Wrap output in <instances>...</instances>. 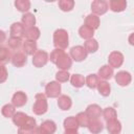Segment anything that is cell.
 <instances>
[{
    "label": "cell",
    "instance_id": "6",
    "mask_svg": "<svg viewBox=\"0 0 134 134\" xmlns=\"http://www.w3.org/2000/svg\"><path fill=\"white\" fill-rule=\"evenodd\" d=\"M87 54L88 52L86 51L85 47L84 46H81V45H77V46H74L70 49V57L75 61V62H81V61H84L86 58H87Z\"/></svg>",
    "mask_w": 134,
    "mask_h": 134
},
{
    "label": "cell",
    "instance_id": "38",
    "mask_svg": "<svg viewBox=\"0 0 134 134\" xmlns=\"http://www.w3.org/2000/svg\"><path fill=\"white\" fill-rule=\"evenodd\" d=\"M69 75L70 74L68 73V71H66V70H60V71H58L55 73V80L59 83H65V82H67L69 80Z\"/></svg>",
    "mask_w": 134,
    "mask_h": 134
},
{
    "label": "cell",
    "instance_id": "31",
    "mask_svg": "<svg viewBox=\"0 0 134 134\" xmlns=\"http://www.w3.org/2000/svg\"><path fill=\"white\" fill-rule=\"evenodd\" d=\"M15 108H16V107H15L13 104H6V105H4V106L2 107L1 113H2V115H3L4 117H6V118H9V117L13 118V116H14L15 113H16Z\"/></svg>",
    "mask_w": 134,
    "mask_h": 134
},
{
    "label": "cell",
    "instance_id": "26",
    "mask_svg": "<svg viewBox=\"0 0 134 134\" xmlns=\"http://www.w3.org/2000/svg\"><path fill=\"white\" fill-rule=\"evenodd\" d=\"M79 124L76 120V117L74 116H69L64 120V128L65 130H77Z\"/></svg>",
    "mask_w": 134,
    "mask_h": 134
},
{
    "label": "cell",
    "instance_id": "39",
    "mask_svg": "<svg viewBox=\"0 0 134 134\" xmlns=\"http://www.w3.org/2000/svg\"><path fill=\"white\" fill-rule=\"evenodd\" d=\"M64 52H65V51H64L63 49L55 48V49H54V50H52V51H51V53H50V57H49L50 61H51L52 63L57 64V62L59 61V59L61 58V55H62Z\"/></svg>",
    "mask_w": 134,
    "mask_h": 134
},
{
    "label": "cell",
    "instance_id": "29",
    "mask_svg": "<svg viewBox=\"0 0 134 134\" xmlns=\"http://www.w3.org/2000/svg\"><path fill=\"white\" fill-rule=\"evenodd\" d=\"M84 47L88 53H93L98 49V43L95 39H90V40H87L85 42Z\"/></svg>",
    "mask_w": 134,
    "mask_h": 134
},
{
    "label": "cell",
    "instance_id": "34",
    "mask_svg": "<svg viewBox=\"0 0 134 134\" xmlns=\"http://www.w3.org/2000/svg\"><path fill=\"white\" fill-rule=\"evenodd\" d=\"M75 117H76V120H77V124L80 127H87L88 128L89 122H90V118L88 117L86 112H80Z\"/></svg>",
    "mask_w": 134,
    "mask_h": 134
},
{
    "label": "cell",
    "instance_id": "10",
    "mask_svg": "<svg viewBox=\"0 0 134 134\" xmlns=\"http://www.w3.org/2000/svg\"><path fill=\"white\" fill-rule=\"evenodd\" d=\"M132 76L128 71H119L115 75V81L119 86H128L131 83Z\"/></svg>",
    "mask_w": 134,
    "mask_h": 134
},
{
    "label": "cell",
    "instance_id": "28",
    "mask_svg": "<svg viewBox=\"0 0 134 134\" xmlns=\"http://www.w3.org/2000/svg\"><path fill=\"white\" fill-rule=\"evenodd\" d=\"M97 90H98L100 95L108 96L110 94V91H111L110 84L108 82H106V81H99V83L97 85Z\"/></svg>",
    "mask_w": 134,
    "mask_h": 134
},
{
    "label": "cell",
    "instance_id": "8",
    "mask_svg": "<svg viewBox=\"0 0 134 134\" xmlns=\"http://www.w3.org/2000/svg\"><path fill=\"white\" fill-rule=\"evenodd\" d=\"M61 70H68L69 68H71V66H72V60H71V58H70V55L69 54H67L66 52H64L62 55H61V58L59 59V61L57 62V64H55Z\"/></svg>",
    "mask_w": 134,
    "mask_h": 134
},
{
    "label": "cell",
    "instance_id": "22",
    "mask_svg": "<svg viewBox=\"0 0 134 134\" xmlns=\"http://www.w3.org/2000/svg\"><path fill=\"white\" fill-rule=\"evenodd\" d=\"M24 36L26 38V40H31V41H36L40 38V29L36 26L30 27V28H26Z\"/></svg>",
    "mask_w": 134,
    "mask_h": 134
},
{
    "label": "cell",
    "instance_id": "36",
    "mask_svg": "<svg viewBox=\"0 0 134 134\" xmlns=\"http://www.w3.org/2000/svg\"><path fill=\"white\" fill-rule=\"evenodd\" d=\"M74 6L73 0H61L59 1V7L63 12H70Z\"/></svg>",
    "mask_w": 134,
    "mask_h": 134
},
{
    "label": "cell",
    "instance_id": "1",
    "mask_svg": "<svg viewBox=\"0 0 134 134\" xmlns=\"http://www.w3.org/2000/svg\"><path fill=\"white\" fill-rule=\"evenodd\" d=\"M48 109L47 100H46V94L43 93H38L36 94V102L32 106V111L37 115H42L46 113Z\"/></svg>",
    "mask_w": 134,
    "mask_h": 134
},
{
    "label": "cell",
    "instance_id": "40",
    "mask_svg": "<svg viewBox=\"0 0 134 134\" xmlns=\"http://www.w3.org/2000/svg\"><path fill=\"white\" fill-rule=\"evenodd\" d=\"M6 77H7V70H6L5 66L2 65L1 66V79H0V82L1 83H4L5 80H6Z\"/></svg>",
    "mask_w": 134,
    "mask_h": 134
},
{
    "label": "cell",
    "instance_id": "37",
    "mask_svg": "<svg viewBox=\"0 0 134 134\" xmlns=\"http://www.w3.org/2000/svg\"><path fill=\"white\" fill-rule=\"evenodd\" d=\"M22 45V41L21 39L19 38H14V37H10L8 40H7V46L8 48L13 49V50H17L21 47Z\"/></svg>",
    "mask_w": 134,
    "mask_h": 134
},
{
    "label": "cell",
    "instance_id": "2",
    "mask_svg": "<svg viewBox=\"0 0 134 134\" xmlns=\"http://www.w3.org/2000/svg\"><path fill=\"white\" fill-rule=\"evenodd\" d=\"M53 44L57 48L65 49L68 46V34L65 29H57L53 34Z\"/></svg>",
    "mask_w": 134,
    "mask_h": 134
},
{
    "label": "cell",
    "instance_id": "44",
    "mask_svg": "<svg viewBox=\"0 0 134 134\" xmlns=\"http://www.w3.org/2000/svg\"><path fill=\"white\" fill-rule=\"evenodd\" d=\"M64 134H79L77 130H65Z\"/></svg>",
    "mask_w": 134,
    "mask_h": 134
},
{
    "label": "cell",
    "instance_id": "33",
    "mask_svg": "<svg viewBox=\"0 0 134 134\" xmlns=\"http://www.w3.org/2000/svg\"><path fill=\"white\" fill-rule=\"evenodd\" d=\"M103 116L104 118L106 119V121H110V120H113V119H116V111L115 109H113L112 107H108V108H105L104 111H103Z\"/></svg>",
    "mask_w": 134,
    "mask_h": 134
},
{
    "label": "cell",
    "instance_id": "13",
    "mask_svg": "<svg viewBox=\"0 0 134 134\" xmlns=\"http://www.w3.org/2000/svg\"><path fill=\"white\" fill-rule=\"evenodd\" d=\"M26 53H24L23 51H17L12 59V63L14 66L16 67H23L26 62H27V58H26Z\"/></svg>",
    "mask_w": 134,
    "mask_h": 134
},
{
    "label": "cell",
    "instance_id": "43",
    "mask_svg": "<svg viewBox=\"0 0 134 134\" xmlns=\"http://www.w3.org/2000/svg\"><path fill=\"white\" fill-rule=\"evenodd\" d=\"M128 41H129V43H130L131 45H133V46H134V32H133V34H131V35L129 36Z\"/></svg>",
    "mask_w": 134,
    "mask_h": 134
},
{
    "label": "cell",
    "instance_id": "23",
    "mask_svg": "<svg viewBox=\"0 0 134 134\" xmlns=\"http://www.w3.org/2000/svg\"><path fill=\"white\" fill-rule=\"evenodd\" d=\"M27 118H28V115H26L25 113H23V112H16L15 115L13 116V122L16 126H18L19 128H21L26 122Z\"/></svg>",
    "mask_w": 134,
    "mask_h": 134
},
{
    "label": "cell",
    "instance_id": "14",
    "mask_svg": "<svg viewBox=\"0 0 134 134\" xmlns=\"http://www.w3.org/2000/svg\"><path fill=\"white\" fill-rule=\"evenodd\" d=\"M109 7L112 12L119 13L126 9L127 7V2L125 0H111L109 2Z\"/></svg>",
    "mask_w": 134,
    "mask_h": 134
},
{
    "label": "cell",
    "instance_id": "41",
    "mask_svg": "<svg viewBox=\"0 0 134 134\" xmlns=\"http://www.w3.org/2000/svg\"><path fill=\"white\" fill-rule=\"evenodd\" d=\"M18 134H34V130H26L23 128H19Z\"/></svg>",
    "mask_w": 134,
    "mask_h": 134
},
{
    "label": "cell",
    "instance_id": "25",
    "mask_svg": "<svg viewBox=\"0 0 134 134\" xmlns=\"http://www.w3.org/2000/svg\"><path fill=\"white\" fill-rule=\"evenodd\" d=\"M103 128H104L103 127V124L98 119H92V120H90L89 126H88V129H89V131L92 134H98L99 132H102Z\"/></svg>",
    "mask_w": 134,
    "mask_h": 134
},
{
    "label": "cell",
    "instance_id": "18",
    "mask_svg": "<svg viewBox=\"0 0 134 134\" xmlns=\"http://www.w3.org/2000/svg\"><path fill=\"white\" fill-rule=\"evenodd\" d=\"M58 106L61 110H69L72 106V100L69 96L67 95H60L58 98Z\"/></svg>",
    "mask_w": 134,
    "mask_h": 134
},
{
    "label": "cell",
    "instance_id": "9",
    "mask_svg": "<svg viewBox=\"0 0 134 134\" xmlns=\"http://www.w3.org/2000/svg\"><path fill=\"white\" fill-rule=\"evenodd\" d=\"M86 114L88 115V117L90 118V120L92 119H98V117L100 116V114H103V111L100 109V107L96 104H92L89 105L86 109Z\"/></svg>",
    "mask_w": 134,
    "mask_h": 134
},
{
    "label": "cell",
    "instance_id": "11",
    "mask_svg": "<svg viewBox=\"0 0 134 134\" xmlns=\"http://www.w3.org/2000/svg\"><path fill=\"white\" fill-rule=\"evenodd\" d=\"M9 32H10V37L21 39V38L24 36V32H25V27L23 26V24H22V23L15 22V23H13V24H12Z\"/></svg>",
    "mask_w": 134,
    "mask_h": 134
},
{
    "label": "cell",
    "instance_id": "7",
    "mask_svg": "<svg viewBox=\"0 0 134 134\" xmlns=\"http://www.w3.org/2000/svg\"><path fill=\"white\" fill-rule=\"evenodd\" d=\"M108 62H109V66L110 67H112V68H118L124 63V55L119 51H113V52L110 53L109 59H108Z\"/></svg>",
    "mask_w": 134,
    "mask_h": 134
},
{
    "label": "cell",
    "instance_id": "42",
    "mask_svg": "<svg viewBox=\"0 0 134 134\" xmlns=\"http://www.w3.org/2000/svg\"><path fill=\"white\" fill-rule=\"evenodd\" d=\"M34 134H47V133L44 132L41 127H39V128H36V129L34 130Z\"/></svg>",
    "mask_w": 134,
    "mask_h": 134
},
{
    "label": "cell",
    "instance_id": "35",
    "mask_svg": "<svg viewBox=\"0 0 134 134\" xmlns=\"http://www.w3.org/2000/svg\"><path fill=\"white\" fill-rule=\"evenodd\" d=\"M15 6L19 12L25 13L30 8V2L28 0H17L15 2Z\"/></svg>",
    "mask_w": 134,
    "mask_h": 134
},
{
    "label": "cell",
    "instance_id": "27",
    "mask_svg": "<svg viewBox=\"0 0 134 134\" xmlns=\"http://www.w3.org/2000/svg\"><path fill=\"white\" fill-rule=\"evenodd\" d=\"M70 82H71V85L73 87L81 88L84 86V84H86V79L81 74H73L70 77Z\"/></svg>",
    "mask_w": 134,
    "mask_h": 134
},
{
    "label": "cell",
    "instance_id": "4",
    "mask_svg": "<svg viewBox=\"0 0 134 134\" xmlns=\"http://www.w3.org/2000/svg\"><path fill=\"white\" fill-rule=\"evenodd\" d=\"M48 53L46 51H43V50H38L34 57H32V64L35 67H43L46 65V63L48 62Z\"/></svg>",
    "mask_w": 134,
    "mask_h": 134
},
{
    "label": "cell",
    "instance_id": "20",
    "mask_svg": "<svg viewBox=\"0 0 134 134\" xmlns=\"http://www.w3.org/2000/svg\"><path fill=\"white\" fill-rule=\"evenodd\" d=\"M107 130L110 134H118L121 131V124L117 119L107 121Z\"/></svg>",
    "mask_w": 134,
    "mask_h": 134
},
{
    "label": "cell",
    "instance_id": "24",
    "mask_svg": "<svg viewBox=\"0 0 134 134\" xmlns=\"http://www.w3.org/2000/svg\"><path fill=\"white\" fill-rule=\"evenodd\" d=\"M79 34L81 36V38L85 39V40H90L93 39V35H94V30L86 25H83L80 27L79 29Z\"/></svg>",
    "mask_w": 134,
    "mask_h": 134
},
{
    "label": "cell",
    "instance_id": "32",
    "mask_svg": "<svg viewBox=\"0 0 134 134\" xmlns=\"http://www.w3.org/2000/svg\"><path fill=\"white\" fill-rule=\"evenodd\" d=\"M99 83V77L98 75L96 74H89L87 77H86V85L91 88V89H94V88H97V85Z\"/></svg>",
    "mask_w": 134,
    "mask_h": 134
},
{
    "label": "cell",
    "instance_id": "15",
    "mask_svg": "<svg viewBox=\"0 0 134 134\" xmlns=\"http://www.w3.org/2000/svg\"><path fill=\"white\" fill-rule=\"evenodd\" d=\"M37 51H38V49H37V43H36V41L26 40L23 43V52L26 53L27 55H34Z\"/></svg>",
    "mask_w": 134,
    "mask_h": 134
},
{
    "label": "cell",
    "instance_id": "5",
    "mask_svg": "<svg viewBox=\"0 0 134 134\" xmlns=\"http://www.w3.org/2000/svg\"><path fill=\"white\" fill-rule=\"evenodd\" d=\"M61 93V84L59 82H50L45 87V94L47 97L54 98Z\"/></svg>",
    "mask_w": 134,
    "mask_h": 134
},
{
    "label": "cell",
    "instance_id": "16",
    "mask_svg": "<svg viewBox=\"0 0 134 134\" xmlns=\"http://www.w3.org/2000/svg\"><path fill=\"white\" fill-rule=\"evenodd\" d=\"M85 25L90 27V28H92L93 30L97 29L98 26H99V18L94 14H90L85 19Z\"/></svg>",
    "mask_w": 134,
    "mask_h": 134
},
{
    "label": "cell",
    "instance_id": "17",
    "mask_svg": "<svg viewBox=\"0 0 134 134\" xmlns=\"http://www.w3.org/2000/svg\"><path fill=\"white\" fill-rule=\"evenodd\" d=\"M97 75H98L99 79H102L104 81L109 80L113 75V68L110 67L109 65H104L98 69V74Z\"/></svg>",
    "mask_w": 134,
    "mask_h": 134
},
{
    "label": "cell",
    "instance_id": "21",
    "mask_svg": "<svg viewBox=\"0 0 134 134\" xmlns=\"http://www.w3.org/2000/svg\"><path fill=\"white\" fill-rule=\"evenodd\" d=\"M21 23L23 24V26L26 28H30V27H34L35 24H36V18L32 14L30 13H26L22 16V20H21Z\"/></svg>",
    "mask_w": 134,
    "mask_h": 134
},
{
    "label": "cell",
    "instance_id": "12",
    "mask_svg": "<svg viewBox=\"0 0 134 134\" xmlns=\"http://www.w3.org/2000/svg\"><path fill=\"white\" fill-rule=\"evenodd\" d=\"M26 103H27V95L22 91L16 92L12 97V104L15 107H22Z\"/></svg>",
    "mask_w": 134,
    "mask_h": 134
},
{
    "label": "cell",
    "instance_id": "30",
    "mask_svg": "<svg viewBox=\"0 0 134 134\" xmlns=\"http://www.w3.org/2000/svg\"><path fill=\"white\" fill-rule=\"evenodd\" d=\"M40 127L47 134H53L55 132V130H57V126H55V124L52 120H45V121H43L41 124Z\"/></svg>",
    "mask_w": 134,
    "mask_h": 134
},
{
    "label": "cell",
    "instance_id": "3",
    "mask_svg": "<svg viewBox=\"0 0 134 134\" xmlns=\"http://www.w3.org/2000/svg\"><path fill=\"white\" fill-rule=\"evenodd\" d=\"M108 8H109V3L107 1H104V0H95L91 4V10L96 16H100V15L106 14Z\"/></svg>",
    "mask_w": 134,
    "mask_h": 134
},
{
    "label": "cell",
    "instance_id": "19",
    "mask_svg": "<svg viewBox=\"0 0 134 134\" xmlns=\"http://www.w3.org/2000/svg\"><path fill=\"white\" fill-rule=\"evenodd\" d=\"M13 59V54H12V50L8 47H4L2 46L0 48V62L2 65L8 63L9 61H12Z\"/></svg>",
    "mask_w": 134,
    "mask_h": 134
}]
</instances>
